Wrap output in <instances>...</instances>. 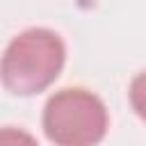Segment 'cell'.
Segmentation results:
<instances>
[{"label":"cell","mask_w":146,"mask_h":146,"mask_svg":"<svg viewBox=\"0 0 146 146\" xmlns=\"http://www.w3.org/2000/svg\"><path fill=\"white\" fill-rule=\"evenodd\" d=\"M66 46L48 27H30L16 34L2 55V84L16 96H34L48 89L62 73Z\"/></svg>","instance_id":"obj_1"},{"label":"cell","mask_w":146,"mask_h":146,"mask_svg":"<svg viewBox=\"0 0 146 146\" xmlns=\"http://www.w3.org/2000/svg\"><path fill=\"white\" fill-rule=\"evenodd\" d=\"M0 146H39L36 139L21 130V128H2L0 130Z\"/></svg>","instance_id":"obj_4"},{"label":"cell","mask_w":146,"mask_h":146,"mask_svg":"<svg viewBox=\"0 0 146 146\" xmlns=\"http://www.w3.org/2000/svg\"><path fill=\"white\" fill-rule=\"evenodd\" d=\"M128 98H130L135 114L141 121H146V71H141L132 78L130 89H128Z\"/></svg>","instance_id":"obj_3"},{"label":"cell","mask_w":146,"mask_h":146,"mask_svg":"<svg viewBox=\"0 0 146 146\" xmlns=\"http://www.w3.org/2000/svg\"><path fill=\"white\" fill-rule=\"evenodd\" d=\"M41 123L55 146H98L107 135L110 116L94 91L64 87L48 98Z\"/></svg>","instance_id":"obj_2"}]
</instances>
